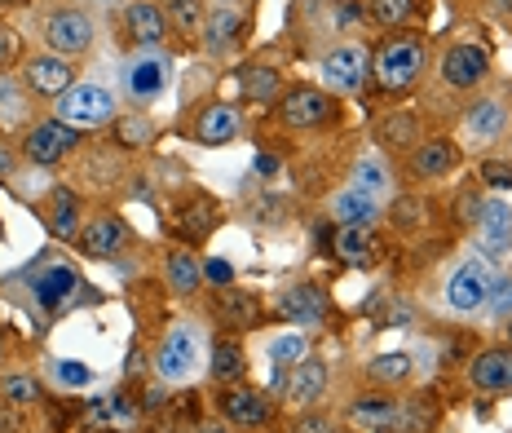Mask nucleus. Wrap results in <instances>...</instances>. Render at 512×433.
<instances>
[{
	"label": "nucleus",
	"instance_id": "1",
	"mask_svg": "<svg viewBox=\"0 0 512 433\" xmlns=\"http://www.w3.org/2000/svg\"><path fill=\"white\" fill-rule=\"evenodd\" d=\"M424 71V40L420 36H393L380 45V54L371 58V76L384 93H407L415 89Z\"/></svg>",
	"mask_w": 512,
	"mask_h": 433
},
{
	"label": "nucleus",
	"instance_id": "2",
	"mask_svg": "<svg viewBox=\"0 0 512 433\" xmlns=\"http://www.w3.org/2000/svg\"><path fill=\"white\" fill-rule=\"evenodd\" d=\"M53 120L71 124V129H102V124L115 120V98L111 89H102V84H71L67 93L58 98V115Z\"/></svg>",
	"mask_w": 512,
	"mask_h": 433
},
{
	"label": "nucleus",
	"instance_id": "3",
	"mask_svg": "<svg viewBox=\"0 0 512 433\" xmlns=\"http://www.w3.org/2000/svg\"><path fill=\"white\" fill-rule=\"evenodd\" d=\"M199 358H204L199 332L190 323H177L173 332L164 336V345H159L155 372H159V380H168V385H186V380H195V372H199Z\"/></svg>",
	"mask_w": 512,
	"mask_h": 433
},
{
	"label": "nucleus",
	"instance_id": "4",
	"mask_svg": "<svg viewBox=\"0 0 512 433\" xmlns=\"http://www.w3.org/2000/svg\"><path fill=\"white\" fill-rule=\"evenodd\" d=\"M279 120L287 129H323V124L336 120V98L327 89H309V84H296L279 98Z\"/></svg>",
	"mask_w": 512,
	"mask_h": 433
},
{
	"label": "nucleus",
	"instance_id": "5",
	"mask_svg": "<svg viewBox=\"0 0 512 433\" xmlns=\"http://www.w3.org/2000/svg\"><path fill=\"white\" fill-rule=\"evenodd\" d=\"M40 36H45V49L58 58H76L93 45V18L80 14V9H58L40 23Z\"/></svg>",
	"mask_w": 512,
	"mask_h": 433
},
{
	"label": "nucleus",
	"instance_id": "6",
	"mask_svg": "<svg viewBox=\"0 0 512 433\" xmlns=\"http://www.w3.org/2000/svg\"><path fill=\"white\" fill-rule=\"evenodd\" d=\"M371 80V54L362 45H336L332 54L323 58V84L327 93H362Z\"/></svg>",
	"mask_w": 512,
	"mask_h": 433
},
{
	"label": "nucleus",
	"instance_id": "7",
	"mask_svg": "<svg viewBox=\"0 0 512 433\" xmlns=\"http://www.w3.org/2000/svg\"><path fill=\"white\" fill-rule=\"evenodd\" d=\"M168 89V58L155 54V49H142L124 62V93L137 102V107H151V102L164 98Z\"/></svg>",
	"mask_w": 512,
	"mask_h": 433
},
{
	"label": "nucleus",
	"instance_id": "8",
	"mask_svg": "<svg viewBox=\"0 0 512 433\" xmlns=\"http://www.w3.org/2000/svg\"><path fill=\"white\" fill-rule=\"evenodd\" d=\"M486 301H490V274L482 261L455 266L451 279H446V305H451L455 314H482Z\"/></svg>",
	"mask_w": 512,
	"mask_h": 433
},
{
	"label": "nucleus",
	"instance_id": "9",
	"mask_svg": "<svg viewBox=\"0 0 512 433\" xmlns=\"http://www.w3.org/2000/svg\"><path fill=\"white\" fill-rule=\"evenodd\" d=\"M71 146H80V129L62 120H45V124H31L23 137V155L31 164H58L62 155H71Z\"/></svg>",
	"mask_w": 512,
	"mask_h": 433
},
{
	"label": "nucleus",
	"instance_id": "10",
	"mask_svg": "<svg viewBox=\"0 0 512 433\" xmlns=\"http://www.w3.org/2000/svg\"><path fill=\"white\" fill-rule=\"evenodd\" d=\"M486 71H490V54L473 40H460V45H451L442 54V80L451 89H477L486 80Z\"/></svg>",
	"mask_w": 512,
	"mask_h": 433
},
{
	"label": "nucleus",
	"instance_id": "11",
	"mask_svg": "<svg viewBox=\"0 0 512 433\" xmlns=\"http://www.w3.org/2000/svg\"><path fill=\"white\" fill-rule=\"evenodd\" d=\"M23 84L36 98H62V93L76 84V71L58 54H36V58H27V67H23Z\"/></svg>",
	"mask_w": 512,
	"mask_h": 433
},
{
	"label": "nucleus",
	"instance_id": "12",
	"mask_svg": "<svg viewBox=\"0 0 512 433\" xmlns=\"http://www.w3.org/2000/svg\"><path fill=\"white\" fill-rule=\"evenodd\" d=\"M279 310H283V319L296 327H318L327 319V297L314 283H296V288H287L279 297Z\"/></svg>",
	"mask_w": 512,
	"mask_h": 433
},
{
	"label": "nucleus",
	"instance_id": "13",
	"mask_svg": "<svg viewBox=\"0 0 512 433\" xmlns=\"http://www.w3.org/2000/svg\"><path fill=\"white\" fill-rule=\"evenodd\" d=\"M221 416L230 425H243V429H256L270 420V403H265L261 389H248V385H234L230 394H221Z\"/></svg>",
	"mask_w": 512,
	"mask_h": 433
},
{
	"label": "nucleus",
	"instance_id": "14",
	"mask_svg": "<svg viewBox=\"0 0 512 433\" xmlns=\"http://www.w3.org/2000/svg\"><path fill=\"white\" fill-rule=\"evenodd\" d=\"M332 248H336V257L345 261V266H354V270L376 266L380 261V239H376V230L371 226H340Z\"/></svg>",
	"mask_w": 512,
	"mask_h": 433
},
{
	"label": "nucleus",
	"instance_id": "15",
	"mask_svg": "<svg viewBox=\"0 0 512 433\" xmlns=\"http://www.w3.org/2000/svg\"><path fill=\"white\" fill-rule=\"evenodd\" d=\"M477 235H482V244L490 248V257H499L508 244H512V204L504 199H482V213H477Z\"/></svg>",
	"mask_w": 512,
	"mask_h": 433
},
{
	"label": "nucleus",
	"instance_id": "16",
	"mask_svg": "<svg viewBox=\"0 0 512 433\" xmlns=\"http://www.w3.org/2000/svg\"><path fill=\"white\" fill-rule=\"evenodd\" d=\"M455 164H460V151H455V142H446V137L420 142L411 155V173L420 177V182H437V177H446Z\"/></svg>",
	"mask_w": 512,
	"mask_h": 433
},
{
	"label": "nucleus",
	"instance_id": "17",
	"mask_svg": "<svg viewBox=\"0 0 512 433\" xmlns=\"http://www.w3.org/2000/svg\"><path fill=\"white\" fill-rule=\"evenodd\" d=\"M327 380H332L327 363H318V358H301V363L292 367V376H287V398L301 403V407H314L318 398L327 394Z\"/></svg>",
	"mask_w": 512,
	"mask_h": 433
},
{
	"label": "nucleus",
	"instance_id": "18",
	"mask_svg": "<svg viewBox=\"0 0 512 433\" xmlns=\"http://www.w3.org/2000/svg\"><path fill=\"white\" fill-rule=\"evenodd\" d=\"M128 244V226L120 217H93L89 226L80 230V248L89 252V257H115Z\"/></svg>",
	"mask_w": 512,
	"mask_h": 433
},
{
	"label": "nucleus",
	"instance_id": "19",
	"mask_svg": "<svg viewBox=\"0 0 512 433\" xmlns=\"http://www.w3.org/2000/svg\"><path fill=\"white\" fill-rule=\"evenodd\" d=\"M349 425H358L367 433H393L402 425V407L393 398H358L349 407Z\"/></svg>",
	"mask_w": 512,
	"mask_h": 433
},
{
	"label": "nucleus",
	"instance_id": "20",
	"mask_svg": "<svg viewBox=\"0 0 512 433\" xmlns=\"http://www.w3.org/2000/svg\"><path fill=\"white\" fill-rule=\"evenodd\" d=\"M195 137L204 146H226L230 137H239V111H234L230 102H212V107L199 111Z\"/></svg>",
	"mask_w": 512,
	"mask_h": 433
},
{
	"label": "nucleus",
	"instance_id": "21",
	"mask_svg": "<svg viewBox=\"0 0 512 433\" xmlns=\"http://www.w3.org/2000/svg\"><path fill=\"white\" fill-rule=\"evenodd\" d=\"M45 226L53 239H76L80 235V195L67 186L53 190L49 208H45Z\"/></svg>",
	"mask_w": 512,
	"mask_h": 433
},
{
	"label": "nucleus",
	"instance_id": "22",
	"mask_svg": "<svg viewBox=\"0 0 512 433\" xmlns=\"http://www.w3.org/2000/svg\"><path fill=\"white\" fill-rule=\"evenodd\" d=\"M473 385L486 394H504L512 389V350H486L473 358Z\"/></svg>",
	"mask_w": 512,
	"mask_h": 433
},
{
	"label": "nucleus",
	"instance_id": "23",
	"mask_svg": "<svg viewBox=\"0 0 512 433\" xmlns=\"http://www.w3.org/2000/svg\"><path fill=\"white\" fill-rule=\"evenodd\" d=\"M128 31H133V40H137L142 49H155L159 40L168 36L164 9L151 5V0H133V5H128Z\"/></svg>",
	"mask_w": 512,
	"mask_h": 433
},
{
	"label": "nucleus",
	"instance_id": "24",
	"mask_svg": "<svg viewBox=\"0 0 512 433\" xmlns=\"http://www.w3.org/2000/svg\"><path fill=\"white\" fill-rule=\"evenodd\" d=\"M217 221H221L217 204H212V199H204V195L177 208V230L186 235V244H204L212 230H217Z\"/></svg>",
	"mask_w": 512,
	"mask_h": 433
},
{
	"label": "nucleus",
	"instance_id": "25",
	"mask_svg": "<svg viewBox=\"0 0 512 433\" xmlns=\"http://www.w3.org/2000/svg\"><path fill=\"white\" fill-rule=\"evenodd\" d=\"M76 288H80L76 270H71V266H49V270L36 279V301L45 305L49 314H58L62 305H67L71 297H76Z\"/></svg>",
	"mask_w": 512,
	"mask_h": 433
},
{
	"label": "nucleus",
	"instance_id": "26",
	"mask_svg": "<svg viewBox=\"0 0 512 433\" xmlns=\"http://www.w3.org/2000/svg\"><path fill=\"white\" fill-rule=\"evenodd\" d=\"M332 217L340 221V226H371V221L380 217V199H371V195H362V190H340V195H332Z\"/></svg>",
	"mask_w": 512,
	"mask_h": 433
},
{
	"label": "nucleus",
	"instance_id": "27",
	"mask_svg": "<svg viewBox=\"0 0 512 433\" xmlns=\"http://www.w3.org/2000/svg\"><path fill=\"white\" fill-rule=\"evenodd\" d=\"M508 124V111H504V98H482L473 111H468L464 129L468 137H477V142H490V137H499Z\"/></svg>",
	"mask_w": 512,
	"mask_h": 433
},
{
	"label": "nucleus",
	"instance_id": "28",
	"mask_svg": "<svg viewBox=\"0 0 512 433\" xmlns=\"http://www.w3.org/2000/svg\"><path fill=\"white\" fill-rule=\"evenodd\" d=\"M217 314H221V323H230V327H256L261 323V305H256V297H248V292H239V288H221Z\"/></svg>",
	"mask_w": 512,
	"mask_h": 433
},
{
	"label": "nucleus",
	"instance_id": "29",
	"mask_svg": "<svg viewBox=\"0 0 512 433\" xmlns=\"http://www.w3.org/2000/svg\"><path fill=\"white\" fill-rule=\"evenodd\" d=\"M89 425H111L120 433H133L137 429V411L124 403V394H111V398H98L89 407Z\"/></svg>",
	"mask_w": 512,
	"mask_h": 433
},
{
	"label": "nucleus",
	"instance_id": "30",
	"mask_svg": "<svg viewBox=\"0 0 512 433\" xmlns=\"http://www.w3.org/2000/svg\"><path fill=\"white\" fill-rule=\"evenodd\" d=\"M239 27H243V18L234 9H217L212 18H204V49L208 54H226L234 45V36H239Z\"/></svg>",
	"mask_w": 512,
	"mask_h": 433
},
{
	"label": "nucleus",
	"instance_id": "31",
	"mask_svg": "<svg viewBox=\"0 0 512 433\" xmlns=\"http://www.w3.org/2000/svg\"><path fill=\"white\" fill-rule=\"evenodd\" d=\"M243 350H239V341H217L212 345V358H208V372L217 385H234V380L243 376Z\"/></svg>",
	"mask_w": 512,
	"mask_h": 433
},
{
	"label": "nucleus",
	"instance_id": "32",
	"mask_svg": "<svg viewBox=\"0 0 512 433\" xmlns=\"http://www.w3.org/2000/svg\"><path fill=\"white\" fill-rule=\"evenodd\" d=\"M411 372H415V363H411V354H402V350L376 354L367 363V376L376 380V385H402V380H411Z\"/></svg>",
	"mask_w": 512,
	"mask_h": 433
},
{
	"label": "nucleus",
	"instance_id": "33",
	"mask_svg": "<svg viewBox=\"0 0 512 433\" xmlns=\"http://www.w3.org/2000/svg\"><path fill=\"white\" fill-rule=\"evenodd\" d=\"M199 283H204V266L195 261V252H186V248L168 252V288L173 292H195Z\"/></svg>",
	"mask_w": 512,
	"mask_h": 433
},
{
	"label": "nucleus",
	"instance_id": "34",
	"mask_svg": "<svg viewBox=\"0 0 512 433\" xmlns=\"http://www.w3.org/2000/svg\"><path fill=\"white\" fill-rule=\"evenodd\" d=\"M354 190H362V195H371V199H380V195H389V186H393V177H389V168H384L376 155H362V160L354 164Z\"/></svg>",
	"mask_w": 512,
	"mask_h": 433
},
{
	"label": "nucleus",
	"instance_id": "35",
	"mask_svg": "<svg viewBox=\"0 0 512 433\" xmlns=\"http://www.w3.org/2000/svg\"><path fill=\"white\" fill-rule=\"evenodd\" d=\"M376 137H380V146H393V151H398V146H415L420 124H415L411 111H393V115H384V120H380Z\"/></svg>",
	"mask_w": 512,
	"mask_h": 433
},
{
	"label": "nucleus",
	"instance_id": "36",
	"mask_svg": "<svg viewBox=\"0 0 512 433\" xmlns=\"http://www.w3.org/2000/svg\"><path fill=\"white\" fill-rule=\"evenodd\" d=\"M164 18L181 36H195L204 31V0H164Z\"/></svg>",
	"mask_w": 512,
	"mask_h": 433
},
{
	"label": "nucleus",
	"instance_id": "37",
	"mask_svg": "<svg viewBox=\"0 0 512 433\" xmlns=\"http://www.w3.org/2000/svg\"><path fill=\"white\" fill-rule=\"evenodd\" d=\"M27 120V84L14 76H0V124H23Z\"/></svg>",
	"mask_w": 512,
	"mask_h": 433
},
{
	"label": "nucleus",
	"instance_id": "38",
	"mask_svg": "<svg viewBox=\"0 0 512 433\" xmlns=\"http://www.w3.org/2000/svg\"><path fill=\"white\" fill-rule=\"evenodd\" d=\"M420 14V0H371V18L380 27H407Z\"/></svg>",
	"mask_w": 512,
	"mask_h": 433
},
{
	"label": "nucleus",
	"instance_id": "39",
	"mask_svg": "<svg viewBox=\"0 0 512 433\" xmlns=\"http://www.w3.org/2000/svg\"><path fill=\"white\" fill-rule=\"evenodd\" d=\"M305 350H309L305 332H283V336H274L270 341V363L274 367H296L305 358Z\"/></svg>",
	"mask_w": 512,
	"mask_h": 433
},
{
	"label": "nucleus",
	"instance_id": "40",
	"mask_svg": "<svg viewBox=\"0 0 512 433\" xmlns=\"http://www.w3.org/2000/svg\"><path fill=\"white\" fill-rule=\"evenodd\" d=\"M115 137H120V146H128V151L146 146V142L155 137L151 115H124V120H115Z\"/></svg>",
	"mask_w": 512,
	"mask_h": 433
},
{
	"label": "nucleus",
	"instance_id": "41",
	"mask_svg": "<svg viewBox=\"0 0 512 433\" xmlns=\"http://www.w3.org/2000/svg\"><path fill=\"white\" fill-rule=\"evenodd\" d=\"M239 84H243V98H256V102H270L279 93V76L270 67H248Z\"/></svg>",
	"mask_w": 512,
	"mask_h": 433
},
{
	"label": "nucleus",
	"instance_id": "42",
	"mask_svg": "<svg viewBox=\"0 0 512 433\" xmlns=\"http://www.w3.org/2000/svg\"><path fill=\"white\" fill-rule=\"evenodd\" d=\"M0 394H5V403H14V407H31L40 398V385L31 376H5L0 380Z\"/></svg>",
	"mask_w": 512,
	"mask_h": 433
},
{
	"label": "nucleus",
	"instance_id": "43",
	"mask_svg": "<svg viewBox=\"0 0 512 433\" xmlns=\"http://www.w3.org/2000/svg\"><path fill=\"white\" fill-rule=\"evenodd\" d=\"M53 380H58L62 389H84L93 380V372L84 363H71V358H53Z\"/></svg>",
	"mask_w": 512,
	"mask_h": 433
},
{
	"label": "nucleus",
	"instance_id": "44",
	"mask_svg": "<svg viewBox=\"0 0 512 433\" xmlns=\"http://www.w3.org/2000/svg\"><path fill=\"white\" fill-rule=\"evenodd\" d=\"M490 310L504 319V314H512V279H490Z\"/></svg>",
	"mask_w": 512,
	"mask_h": 433
},
{
	"label": "nucleus",
	"instance_id": "45",
	"mask_svg": "<svg viewBox=\"0 0 512 433\" xmlns=\"http://www.w3.org/2000/svg\"><path fill=\"white\" fill-rule=\"evenodd\" d=\"M482 182L495 190H512V164H499V160L482 164Z\"/></svg>",
	"mask_w": 512,
	"mask_h": 433
},
{
	"label": "nucleus",
	"instance_id": "46",
	"mask_svg": "<svg viewBox=\"0 0 512 433\" xmlns=\"http://www.w3.org/2000/svg\"><path fill=\"white\" fill-rule=\"evenodd\" d=\"M18 54H23V40H18V31L0 23V67H9Z\"/></svg>",
	"mask_w": 512,
	"mask_h": 433
},
{
	"label": "nucleus",
	"instance_id": "47",
	"mask_svg": "<svg viewBox=\"0 0 512 433\" xmlns=\"http://www.w3.org/2000/svg\"><path fill=\"white\" fill-rule=\"evenodd\" d=\"M204 279L217 283V288H226V283L234 279V266H230V261H221V257H212L208 266H204Z\"/></svg>",
	"mask_w": 512,
	"mask_h": 433
},
{
	"label": "nucleus",
	"instance_id": "48",
	"mask_svg": "<svg viewBox=\"0 0 512 433\" xmlns=\"http://www.w3.org/2000/svg\"><path fill=\"white\" fill-rule=\"evenodd\" d=\"M296 433H332V420L327 416H305L301 425H296Z\"/></svg>",
	"mask_w": 512,
	"mask_h": 433
},
{
	"label": "nucleus",
	"instance_id": "49",
	"mask_svg": "<svg viewBox=\"0 0 512 433\" xmlns=\"http://www.w3.org/2000/svg\"><path fill=\"white\" fill-rule=\"evenodd\" d=\"M477 213H482V199H477V195H464V199H460V221H477Z\"/></svg>",
	"mask_w": 512,
	"mask_h": 433
},
{
	"label": "nucleus",
	"instance_id": "50",
	"mask_svg": "<svg viewBox=\"0 0 512 433\" xmlns=\"http://www.w3.org/2000/svg\"><path fill=\"white\" fill-rule=\"evenodd\" d=\"M9 177H14V151L0 146V182H9Z\"/></svg>",
	"mask_w": 512,
	"mask_h": 433
},
{
	"label": "nucleus",
	"instance_id": "51",
	"mask_svg": "<svg viewBox=\"0 0 512 433\" xmlns=\"http://www.w3.org/2000/svg\"><path fill=\"white\" fill-rule=\"evenodd\" d=\"M256 173H279V160H274V155H261V160H256Z\"/></svg>",
	"mask_w": 512,
	"mask_h": 433
},
{
	"label": "nucleus",
	"instance_id": "52",
	"mask_svg": "<svg viewBox=\"0 0 512 433\" xmlns=\"http://www.w3.org/2000/svg\"><path fill=\"white\" fill-rule=\"evenodd\" d=\"M195 433H226V429H221V425H212V420H208V425H195Z\"/></svg>",
	"mask_w": 512,
	"mask_h": 433
},
{
	"label": "nucleus",
	"instance_id": "53",
	"mask_svg": "<svg viewBox=\"0 0 512 433\" xmlns=\"http://www.w3.org/2000/svg\"><path fill=\"white\" fill-rule=\"evenodd\" d=\"M490 5H495L499 14H512V0H490Z\"/></svg>",
	"mask_w": 512,
	"mask_h": 433
},
{
	"label": "nucleus",
	"instance_id": "54",
	"mask_svg": "<svg viewBox=\"0 0 512 433\" xmlns=\"http://www.w3.org/2000/svg\"><path fill=\"white\" fill-rule=\"evenodd\" d=\"M508 341H512V323H508Z\"/></svg>",
	"mask_w": 512,
	"mask_h": 433
},
{
	"label": "nucleus",
	"instance_id": "55",
	"mask_svg": "<svg viewBox=\"0 0 512 433\" xmlns=\"http://www.w3.org/2000/svg\"><path fill=\"white\" fill-rule=\"evenodd\" d=\"M0 5H9V0H0Z\"/></svg>",
	"mask_w": 512,
	"mask_h": 433
}]
</instances>
